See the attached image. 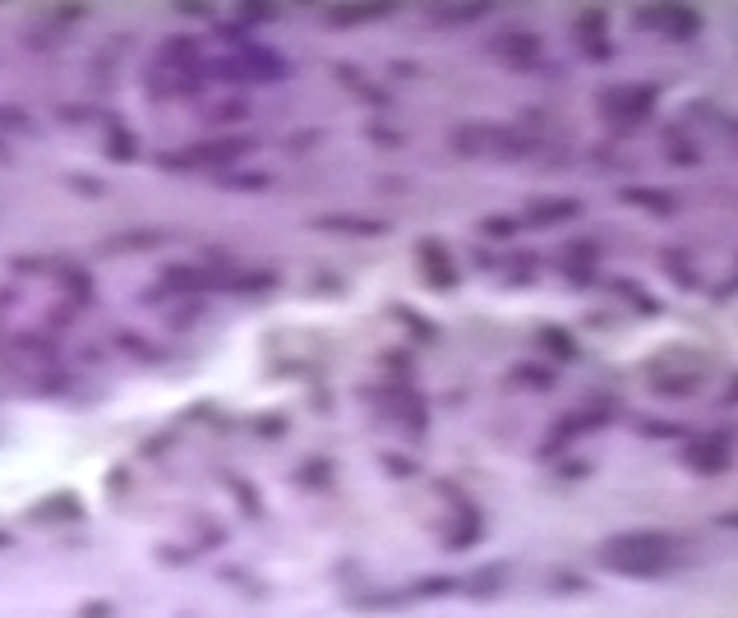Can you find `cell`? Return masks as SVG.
Instances as JSON below:
<instances>
[{"label": "cell", "mask_w": 738, "mask_h": 618, "mask_svg": "<svg viewBox=\"0 0 738 618\" xmlns=\"http://www.w3.org/2000/svg\"><path fill=\"white\" fill-rule=\"evenodd\" d=\"M683 549H688V540L674 531H619V535H609V540H600L596 559H600V568H609L614 577L651 582V577L679 572Z\"/></svg>", "instance_id": "obj_1"}, {"label": "cell", "mask_w": 738, "mask_h": 618, "mask_svg": "<svg viewBox=\"0 0 738 618\" xmlns=\"http://www.w3.org/2000/svg\"><path fill=\"white\" fill-rule=\"evenodd\" d=\"M596 107H600V120H605L614 134H632L655 116V107H660V88L655 84H609L605 93H600Z\"/></svg>", "instance_id": "obj_2"}, {"label": "cell", "mask_w": 738, "mask_h": 618, "mask_svg": "<svg viewBox=\"0 0 738 618\" xmlns=\"http://www.w3.org/2000/svg\"><path fill=\"white\" fill-rule=\"evenodd\" d=\"M729 462H734V434L729 429H711L683 448V466L697 476H720V471H729Z\"/></svg>", "instance_id": "obj_3"}, {"label": "cell", "mask_w": 738, "mask_h": 618, "mask_svg": "<svg viewBox=\"0 0 738 618\" xmlns=\"http://www.w3.org/2000/svg\"><path fill=\"white\" fill-rule=\"evenodd\" d=\"M642 24L660 28L674 42H688V37L702 33V14L692 10V5H651V10H642Z\"/></svg>", "instance_id": "obj_4"}, {"label": "cell", "mask_w": 738, "mask_h": 618, "mask_svg": "<svg viewBox=\"0 0 738 618\" xmlns=\"http://www.w3.org/2000/svg\"><path fill=\"white\" fill-rule=\"evenodd\" d=\"M572 37H577L582 56H591V60H609V56H614V47H609V14L605 10H586L582 19H577V28H572Z\"/></svg>", "instance_id": "obj_5"}, {"label": "cell", "mask_w": 738, "mask_h": 618, "mask_svg": "<svg viewBox=\"0 0 738 618\" xmlns=\"http://www.w3.org/2000/svg\"><path fill=\"white\" fill-rule=\"evenodd\" d=\"M420 259H425V277L434 286H443V291H448V286H457L453 259H448V250H443L439 240H425V245H420Z\"/></svg>", "instance_id": "obj_6"}, {"label": "cell", "mask_w": 738, "mask_h": 618, "mask_svg": "<svg viewBox=\"0 0 738 618\" xmlns=\"http://www.w3.org/2000/svg\"><path fill=\"white\" fill-rule=\"evenodd\" d=\"M619 199H623V203H632V208H646V213H655V217H669L674 208H679L669 190H642V185H632V190H623Z\"/></svg>", "instance_id": "obj_7"}, {"label": "cell", "mask_w": 738, "mask_h": 618, "mask_svg": "<svg viewBox=\"0 0 738 618\" xmlns=\"http://www.w3.org/2000/svg\"><path fill=\"white\" fill-rule=\"evenodd\" d=\"M577 213H582L577 199H554V203H536V208H531V222L554 226V222H568V217H577Z\"/></svg>", "instance_id": "obj_8"}, {"label": "cell", "mask_w": 738, "mask_h": 618, "mask_svg": "<svg viewBox=\"0 0 738 618\" xmlns=\"http://www.w3.org/2000/svg\"><path fill=\"white\" fill-rule=\"evenodd\" d=\"M660 268H665V273L674 277V282H679L683 291H697V286H702V282H697V277H692V263L683 259L679 250H660Z\"/></svg>", "instance_id": "obj_9"}, {"label": "cell", "mask_w": 738, "mask_h": 618, "mask_svg": "<svg viewBox=\"0 0 738 618\" xmlns=\"http://www.w3.org/2000/svg\"><path fill=\"white\" fill-rule=\"evenodd\" d=\"M540 346H545L549 356H559V360H577V342H572L563 328H540Z\"/></svg>", "instance_id": "obj_10"}, {"label": "cell", "mask_w": 738, "mask_h": 618, "mask_svg": "<svg viewBox=\"0 0 738 618\" xmlns=\"http://www.w3.org/2000/svg\"><path fill=\"white\" fill-rule=\"evenodd\" d=\"M665 153L674 157V167H692V162H697V148L688 143L683 130H665Z\"/></svg>", "instance_id": "obj_11"}, {"label": "cell", "mask_w": 738, "mask_h": 618, "mask_svg": "<svg viewBox=\"0 0 738 618\" xmlns=\"http://www.w3.org/2000/svg\"><path fill=\"white\" fill-rule=\"evenodd\" d=\"M485 231H494V236H512V231H517V222H485Z\"/></svg>", "instance_id": "obj_12"}, {"label": "cell", "mask_w": 738, "mask_h": 618, "mask_svg": "<svg viewBox=\"0 0 738 618\" xmlns=\"http://www.w3.org/2000/svg\"><path fill=\"white\" fill-rule=\"evenodd\" d=\"M715 526H725V531H738V512H720V517H715Z\"/></svg>", "instance_id": "obj_13"}, {"label": "cell", "mask_w": 738, "mask_h": 618, "mask_svg": "<svg viewBox=\"0 0 738 618\" xmlns=\"http://www.w3.org/2000/svg\"><path fill=\"white\" fill-rule=\"evenodd\" d=\"M729 402H738V379H734V388H729Z\"/></svg>", "instance_id": "obj_14"}, {"label": "cell", "mask_w": 738, "mask_h": 618, "mask_svg": "<svg viewBox=\"0 0 738 618\" xmlns=\"http://www.w3.org/2000/svg\"><path fill=\"white\" fill-rule=\"evenodd\" d=\"M734 139H738V125H734Z\"/></svg>", "instance_id": "obj_15"}]
</instances>
